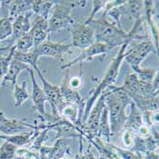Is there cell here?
<instances>
[{"label": "cell", "instance_id": "e575fe53", "mask_svg": "<svg viewBox=\"0 0 159 159\" xmlns=\"http://www.w3.org/2000/svg\"><path fill=\"white\" fill-rule=\"evenodd\" d=\"M122 144L125 150H132L134 139H135V133L129 129H124L122 131Z\"/></svg>", "mask_w": 159, "mask_h": 159}, {"label": "cell", "instance_id": "8992f818", "mask_svg": "<svg viewBox=\"0 0 159 159\" xmlns=\"http://www.w3.org/2000/svg\"><path fill=\"white\" fill-rule=\"evenodd\" d=\"M71 34V45L75 48L85 50L95 42L93 28L90 24L74 23L70 26Z\"/></svg>", "mask_w": 159, "mask_h": 159}, {"label": "cell", "instance_id": "83f0119b", "mask_svg": "<svg viewBox=\"0 0 159 159\" xmlns=\"http://www.w3.org/2000/svg\"><path fill=\"white\" fill-rule=\"evenodd\" d=\"M129 105H131V113H129V116H127L124 129H129L134 133H136L139 127L143 124L142 112L135 107V105L133 102Z\"/></svg>", "mask_w": 159, "mask_h": 159}, {"label": "cell", "instance_id": "30bf717a", "mask_svg": "<svg viewBox=\"0 0 159 159\" xmlns=\"http://www.w3.org/2000/svg\"><path fill=\"white\" fill-rule=\"evenodd\" d=\"M35 71L42 82V86H43L42 90L44 92L47 101L50 103V105L52 107V114H53V115L59 114L58 111L61 109V107L64 105V102H63V100L61 98V94H60L59 86H54V85L51 84L49 81H47L45 76L42 75L39 68Z\"/></svg>", "mask_w": 159, "mask_h": 159}, {"label": "cell", "instance_id": "3957f363", "mask_svg": "<svg viewBox=\"0 0 159 159\" xmlns=\"http://www.w3.org/2000/svg\"><path fill=\"white\" fill-rule=\"evenodd\" d=\"M94 31L95 42L104 43L111 50L115 47H120L128 42L127 32L123 28L118 27L115 23L111 21L105 13L98 19H93L89 23Z\"/></svg>", "mask_w": 159, "mask_h": 159}, {"label": "cell", "instance_id": "d6a6232c", "mask_svg": "<svg viewBox=\"0 0 159 159\" xmlns=\"http://www.w3.org/2000/svg\"><path fill=\"white\" fill-rule=\"evenodd\" d=\"M12 34V22L6 16L0 19V40H5Z\"/></svg>", "mask_w": 159, "mask_h": 159}, {"label": "cell", "instance_id": "484cf974", "mask_svg": "<svg viewBox=\"0 0 159 159\" xmlns=\"http://www.w3.org/2000/svg\"><path fill=\"white\" fill-rule=\"evenodd\" d=\"M54 5V1L47 0H33L32 12L34 13L36 17H42L49 19L50 12Z\"/></svg>", "mask_w": 159, "mask_h": 159}, {"label": "cell", "instance_id": "9a60e30c", "mask_svg": "<svg viewBox=\"0 0 159 159\" xmlns=\"http://www.w3.org/2000/svg\"><path fill=\"white\" fill-rule=\"evenodd\" d=\"M31 75V79L33 83V92H32V99H33V104L35 109V111L38 112L39 117L41 120H44L46 117V115L48 112L45 111V103L47 102V98L44 94L42 88L38 85L37 81L35 80V75H34V71L32 68L29 70Z\"/></svg>", "mask_w": 159, "mask_h": 159}, {"label": "cell", "instance_id": "8d00e7d4", "mask_svg": "<svg viewBox=\"0 0 159 159\" xmlns=\"http://www.w3.org/2000/svg\"><path fill=\"white\" fill-rule=\"evenodd\" d=\"M68 85L70 89H73L75 91H78L81 87H82V79H81V75L79 76H75V77H69L68 80Z\"/></svg>", "mask_w": 159, "mask_h": 159}, {"label": "cell", "instance_id": "ab89813d", "mask_svg": "<svg viewBox=\"0 0 159 159\" xmlns=\"http://www.w3.org/2000/svg\"><path fill=\"white\" fill-rule=\"evenodd\" d=\"M143 159H159L158 151L154 152H146L142 154H139Z\"/></svg>", "mask_w": 159, "mask_h": 159}, {"label": "cell", "instance_id": "f1b7e54d", "mask_svg": "<svg viewBox=\"0 0 159 159\" xmlns=\"http://www.w3.org/2000/svg\"><path fill=\"white\" fill-rule=\"evenodd\" d=\"M30 98V93L27 91V81L23 80L21 85L17 83L13 85V100H14V107L19 108L21 107L27 99Z\"/></svg>", "mask_w": 159, "mask_h": 159}, {"label": "cell", "instance_id": "4fadbf2b", "mask_svg": "<svg viewBox=\"0 0 159 159\" xmlns=\"http://www.w3.org/2000/svg\"><path fill=\"white\" fill-rule=\"evenodd\" d=\"M66 75L64 76V79L62 83L59 86V90H60V94L61 98L63 100V102L66 104H71V105H75L77 106L81 111L85 110V105H86V100H84L81 95L79 94L78 91H75L73 89H70L69 85H68V80H69V70H66Z\"/></svg>", "mask_w": 159, "mask_h": 159}, {"label": "cell", "instance_id": "7402d4cb", "mask_svg": "<svg viewBox=\"0 0 159 159\" xmlns=\"http://www.w3.org/2000/svg\"><path fill=\"white\" fill-rule=\"evenodd\" d=\"M123 8H125V10L122 9V6L119 8L121 14L122 16L127 14L129 18L133 19L134 22L144 17L143 1H140V0H129V1L126 2V4L123 5Z\"/></svg>", "mask_w": 159, "mask_h": 159}, {"label": "cell", "instance_id": "60d3db41", "mask_svg": "<svg viewBox=\"0 0 159 159\" xmlns=\"http://www.w3.org/2000/svg\"><path fill=\"white\" fill-rule=\"evenodd\" d=\"M61 159H76V158H69V157H64V158H61Z\"/></svg>", "mask_w": 159, "mask_h": 159}, {"label": "cell", "instance_id": "7a4b0ae2", "mask_svg": "<svg viewBox=\"0 0 159 159\" xmlns=\"http://www.w3.org/2000/svg\"><path fill=\"white\" fill-rule=\"evenodd\" d=\"M128 46H129L128 43H125V44L120 46V49H119L116 56L114 57V58L112 59V61H111V63L110 64L104 77L102 78V80L98 83V85L95 87V88L91 92V95L89 96L88 99L86 100L85 110H84L83 117H82V121H81V128L84 125V123L86 122L87 118H88V115H89L93 106L96 102L97 98L103 93L108 91L111 87H112L114 82L116 81V78H117V76L119 75L120 67H121V65H122V63L124 61L125 52H126V50H127Z\"/></svg>", "mask_w": 159, "mask_h": 159}, {"label": "cell", "instance_id": "836d02e7", "mask_svg": "<svg viewBox=\"0 0 159 159\" xmlns=\"http://www.w3.org/2000/svg\"><path fill=\"white\" fill-rule=\"evenodd\" d=\"M17 147L10 142H5L0 147V159H14Z\"/></svg>", "mask_w": 159, "mask_h": 159}, {"label": "cell", "instance_id": "44dd1931", "mask_svg": "<svg viewBox=\"0 0 159 159\" xmlns=\"http://www.w3.org/2000/svg\"><path fill=\"white\" fill-rule=\"evenodd\" d=\"M89 143L98 152V159H119L111 147V143H108L97 136L89 140Z\"/></svg>", "mask_w": 159, "mask_h": 159}, {"label": "cell", "instance_id": "d590c367", "mask_svg": "<svg viewBox=\"0 0 159 159\" xmlns=\"http://www.w3.org/2000/svg\"><path fill=\"white\" fill-rule=\"evenodd\" d=\"M106 0H93L92 1V4H93V11L90 14V16L85 20V24H89L91 21H93L94 19V16H96V13L100 11L105 8V5H106Z\"/></svg>", "mask_w": 159, "mask_h": 159}, {"label": "cell", "instance_id": "d4e9b609", "mask_svg": "<svg viewBox=\"0 0 159 159\" xmlns=\"http://www.w3.org/2000/svg\"><path fill=\"white\" fill-rule=\"evenodd\" d=\"M16 51L14 46H6L0 48V77L3 78L9 70L10 64L13 58V52Z\"/></svg>", "mask_w": 159, "mask_h": 159}, {"label": "cell", "instance_id": "ba28073f", "mask_svg": "<svg viewBox=\"0 0 159 159\" xmlns=\"http://www.w3.org/2000/svg\"><path fill=\"white\" fill-rule=\"evenodd\" d=\"M119 89L127 93H134L140 95H158V91L153 88L152 83H147L140 80L134 73L129 74Z\"/></svg>", "mask_w": 159, "mask_h": 159}, {"label": "cell", "instance_id": "7bdbcfd3", "mask_svg": "<svg viewBox=\"0 0 159 159\" xmlns=\"http://www.w3.org/2000/svg\"><path fill=\"white\" fill-rule=\"evenodd\" d=\"M2 2L3 1H0V7H2Z\"/></svg>", "mask_w": 159, "mask_h": 159}, {"label": "cell", "instance_id": "e0dca14e", "mask_svg": "<svg viewBox=\"0 0 159 159\" xmlns=\"http://www.w3.org/2000/svg\"><path fill=\"white\" fill-rule=\"evenodd\" d=\"M127 94L131 98L132 102L141 112H145V111L153 112L158 111V107H159L158 95L147 96V95H140L134 93H127Z\"/></svg>", "mask_w": 159, "mask_h": 159}, {"label": "cell", "instance_id": "f546056e", "mask_svg": "<svg viewBox=\"0 0 159 159\" xmlns=\"http://www.w3.org/2000/svg\"><path fill=\"white\" fill-rule=\"evenodd\" d=\"M13 58L25 63L29 67H33L35 70L38 69L37 61L39 59V56L36 54V52L34 50L32 52H18L16 51H14Z\"/></svg>", "mask_w": 159, "mask_h": 159}, {"label": "cell", "instance_id": "ee69618b", "mask_svg": "<svg viewBox=\"0 0 159 159\" xmlns=\"http://www.w3.org/2000/svg\"><path fill=\"white\" fill-rule=\"evenodd\" d=\"M0 42H1V40H0Z\"/></svg>", "mask_w": 159, "mask_h": 159}, {"label": "cell", "instance_id": "ffe728a7", "mask_svg": "<svg viewBox=\"0 0 159 159\" xmlns=\"http://www.w3.org/2000/svg\"><path fill=\"white\" fill-rule=\"evenodd\" d=\"M127 39L129 43L134 40H140L141 42L151 40L149 29L144 17L134 22V26L131 31L127 32Z\"/></svg>", "mask_w": 159, "mask_h": 159}, {"label": "cell", "instance_id": "5bb4252c", "mask_svg": "<svg viewBox=\"0 0 159 159\" xmlns=\"http://www.w3.org/2000/svg\"><path fill=\"white\" fill-rule=\"evenodd\" d=\"M144 5V19H145L151 36V41L158 52V40H159V33H158V25L156 23V19L154 17V1L151 0H145L143 1Z\"/></svg>", "mask_w": 159, "mask_h": 159}, {"label": "cell", "instance_id": "5b68a950", "mask_svg": "<svg viewBox=\"0 0 159 159\" xmlns=\"http://www.w3.org/2000/svg\"><path fill=\"white\" fill-rule=\"evenodd\" d=\"M105 96H106V93H103L97 98L96 102L93 106L88 115V118H87L86 122L81 128L82 137L86 138L88 141L97 136L100 116H101V113H102L104 107L106 106Z\"/></svg>", "mask_w": 159, "mask_h": 159}, {"label": "cell", "instance_id": "8fae6325", "mask_svg": "<svg viewBox=\"0 0 159 159\" xmlns=\"http://www.w3.org/2000/svg\"><path fill=\"white\" fill-rule=\"evenodd\" d=\"M111 49L104 44V43H100V42H94L92 46H90L89 48H87L85 50H83V52L75 58L74 60H71L68 63H65L61 66L62 70H68L69 68L73 67L74 65L80 63V69L82 68V63L85 61H91L93 60L95 56H99V55H104L107 54L108 52H110Z\"/></svg>", "mask_w": 159, "mask_h": 159}, {"label": "cell", "instance_id": "d6986e66", "mask_svg": "<svg viewBox=\"0 0 159 159\" xmlns=\"http://www.w3.org/2000/svg\"><path fill=\"white\" fill-rule=\"evenodd\" d=\"M2 6L8 8V17L12 21L20 16L32 11L33 0H14V1H3Z\"/></svg>", "mask_w": 159, "mask_h": 159}, {"label": "cell", "instance_id": "2e32d148", "mask_svg": "<svg viewBox=\"0 0 159 159\" xmlns=\"http://www.w3.org/2000/svg\"><path fill=\"white\" fill-rule=\"evenodd\" d=\"M32 11H29L23 16H18L17 18H16L12 22V34H11V38L9 41L8 46L12 47L16 44V42L22 37L23 35H25L26 34H28L30 32L31 28H32V22H31V16H32Z\"/></svg>", "mask_w": 159, "mask_h": 159}, {"label": "cell", "instance_id": "4316f807", "mask_svg": "<svg viewBox=\"0 0 159 159\" xmlns=\"http://www.w3.org/2000/svg\"><path fill=\"white\" fill-rule=\"evenodd\" d=\"M97 137L101 139L104 138L106 142L111 143V129H110V122H109V111L107 106L104 107L102 113H101Z\"/></svg>", "mask_w": 159, "mask_h": 159}, {"label": "cell", "instance_id": "603a6c76", "mask_svg": "<svg viewBox=\"0 0 159 159\" xmlns=\"http://www.w3.org/2000/svg\"><path fill=\"white\" fill-rule=\"evenodd\" d=\"M30 68L31 67H29L25 63H23V62H21V61H19L17 59L12 58L6 75L2 78V85L4 83H6V82H11L12 85L16 84L18 75L21 73L22 70H30Z\"/></svg>", "mask_w": 159, "mask_h": 159}, {"label": "cell", "instance_id": "ac0fdd59", "mask_svg": "<svg viewBox=\"0 0 159 159\" xmlns=\"http://www.w3.org/2000/svg\"><path fill=\"white\" fill-rule=\"evenodd\" d=\"M30 32L32 33L34 39V48L39 46L43 42L49 38V24L47 18L36 17L32 23Z\"/></svg>", "mask_w": 159, "mask_h": 159}, {"label": "cell", "instance_id": "52a82bcc", "mask_svg": "<svg viewBox=\"0 0 159 159\" xmlns=\"http://www.w3.org/2000/svg\"><path fill=\"white\" fill-rule=\"evenodd\" d=\"M152 52L157 54L158 57V52L156 51L153 43L151 40L142 41L136 44L134 48L126 51L124 60L127 61L131 68L139 67L144 59Z\"/></svg>", "mask_w": 159, "mask_h": 159}, {"label": "cell", "instance_id": "74e56055", "mask_svg": "<svg viewBox=\"0 0 159 159\" xmlns=\"http://www.w3.org/2000/svg\"><path fill=\"white\" fill-rule=\"evenodd\" d=\"M135 134H136L137 136L141 137V138H147V137L151 136V135H152V133H151V127H149V126H147L146 124H144V123H143V124L139 127V129L136 131Z\"/></svg>", "mask_w": 159, "mask_h": 159}, {"label": "cell", "instance_id": "277c9868", "mask_svg": "<svg viewBox=\"0 0 159 159\" xmlns=\"http://www.w3.org/2000/svg\"><path fill=\"white\" fill-rule=\"evenodd\" d=\"M87 2L88 1H54L48 19L49 33H55L73 25L75 22L71 16L73 8L84 7Z\"/></svg>", "mask_w": 159, "mask_h": 159}, {"label": "cell", "instance_id": "cb8c5ba5", "mask_svg": "<svg viewBox=\"0 0 159 159\" xmlns=\"http://www.w3.org/2000/svg\"><path fill=\"white\" fill-rule=\"evenodd\" d=\"M35 131H31V132H25V133H20L14 135H1L0 134V138L6 140L7 142L11 143L12 145L18 147H22V146H26L29 145L31 143L34 135Z\"/></svg>", "mask_w": 159, "mask_h": 159}, {"label": "cell", "instance_id": "1f68e13d", "mask_svg": "<svg viewBox=\"0 0 159 159\" xmlns=\"http://www.w3.org/2000/svg\"><path fill=\"white\" fill-rule=\"evenodd\" d=\"M32 48H34V39L31 32L20 37L14 44V49L18 52H28Z\"/></svg>", "mask_w": 159, "mask_h": 159}, {"label": "cell", "instance_id": "6da1fadb", "mask_svg": "<svg viewBox=\"0 0 159 159\" xmlns=\"http://www.w3.org/2000/svg\"><path fill=\"white\" fill-rule=\"evenodd\" d=\"M105 102L109 111V122L111 129V137L118 134L125 128L127 120L126 107L132 103L128 94L119 89V87H111L105 92Z\"/></svg>", "mask_w": 159, "mask_h": 159}, {"label": "cell", "instance_id": "9c48e42d", "mask_svg": "<svg viewBox=\"0 0 159 159\" xmlns=\"http://www.w3.org/2000/svg\"><path fill=\"white\" fill-rule=\"evenodd\" d=\"M73 48L74 47L71 45V43H70V44L56 43V42L51 41L50 38H48L39 46L34 47V51L39 56V58L41 56H49V57H52V58L63 61L64 55L70 52Z\"/></svg>", "mask_w": 159, "mask_h": 159}, {"label": "cell", "instance_id": "7c38bea8", "mask_svg": "<svg viewBox=\"0 0 159 159\" xmlns=\"http://www.w3.org/2000/svg\"><path fill=\"white\" fill-rule=\"evenodd\" d=\"M28 129L31 131H36L37 126L36 124L33 125L23 120L8 118L3 111H0V133L4 135H14Z\"/></svg>", "mask_w": 159, "mask_h": 159}, {"label": "cell", "instance_id": "4dcf8cb0", "mask_svg": "<svg viewBox=\"0 0 159 159\" xmlns=\"http://www.w3.org/2000/svg\"><path fill=\"white\" fill-rule=\"evenodd\" d=\"M132 70H134L133 73H134L140 80L147 83H152L154 77L158 75V69L141 68V66H139L132 68Z\"/></svg>", "mask_w": 159, "mask_h": 159}, {"label": "cell", "instance_id": "b9f144b4", "mask_svg": "<svg viewBox=\"0 0 159 159\" xmlns=\"http://www.w3.org/2000/svg\"><path fill=\"white\" fill-rule=\"evenodd\" d=\"M1 85H2V78L0 77V86H1Z\"/></svg>", "mask_w": 159, "mask_h": 159}, {"label": "cell", "instance_id": "f35d334b", "mask_svg": "<svg viewBox=\"0 0 159 159\" xmlns=\"http://www.w3.org/2000/svg\"><path fill=\"white\" fill-rule=\"evenodd\" d=\"M75 158L76 159H97L95 157V155L93 154V152L92 151V148H88V150H87L85 152H81Z\"/></svg>", "mask_w": 159, "mask_h": 159}]
</instances>
